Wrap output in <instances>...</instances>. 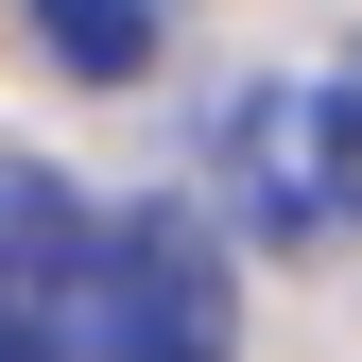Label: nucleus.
<instances>
[{"instance_id":"f257e3e1","label":"nucleus","mask_w":362,"mask_h":362,"mask_svg":"<svg viewBox=\"0 0 362 362\" xmlns=\"http://www.w3.org/2000/svg\"><path fill=\"white\" fill-rule=\"evenodd\" d=\"M86 362H242V276L190 207H121L86 242Z\"/></svg>"},{"instance_id":"f03ea898","label":"nucleus","mask_w":362,"mask_h":362,"mask_svg":"<svg viewBox=\"0 0 362 362\" xmlns=\"http://www.w3.org/2000/svg\"><path fill=\"white\" fill-rule=\"evenodd\" d=\"M86 224L35 156H0V362H69L86 345Z\"/></svg>"},{"instance_id":"7ed1b4c3","label":"nucleus","mask_w":362,"mask_h":362,"mask_svg":"<svg viewBox=\"0 0 362 362\" xmlns=\"http://www.w3.org/2000/svg\"><path fill=\"white\" fill-rule=\"evenodd\" d=\"M224 173L259 190V224H328V156H310V86H293V104H242V121H224Z\"/></svg>"},{"instance_id":"20e7f679","label":"nucleus","mask_w":362,"mask_h":362,"mask_svg":"<svg viewBox=\"0 0 362 362\" xmlns=\"http://www.w3.org/2000/svg\"><path fill=\"white\" fill-rule=\"evenodd\" d=\"M35 52L86 69V86H139L156 69V0H35Z\"/></svg>"},{"instance_id":"39448f33","label":"nucleus","mask_w":362,"mask_h":362,"mask_svg":"<svg viewBox=\"0 0 362 362\" xmlns=\"http://www.w3.org/2000/svg\"><path fill=\"white\" fill-rule=\"evenodd\" d=\"M310 156H328V224H362V52L310 86Z\"/></svg>"}]
</instances>
